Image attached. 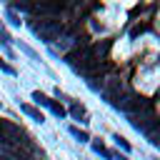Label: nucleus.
I'll return each mask as SVG.
<instances>
[{
    "label": "nucleus",
    "mask_w": 160,
    "mask_h": 160,
    "mask_svg": "<svg viewBox=\"0 0 160 160\" xmlns=\"http://www.w3.org/2000/svg\"><path fill=\"white\" fill-rule=\"evenodd\" d=\"M130 122H132V128H135V130L145 132V135L150 138V142H152V145H158V142H160V140H158V118H155L152 105H148L145 110H140V112L130 115Z\"/></svg>",
    "instance_id": "1"
},
{
    "label": "nucleus",
    "mask_w": 160,
    "mask_h": 160,
    "mask_svg": "<svg viewBox=\"0 0 160 160\" xmlns=\"http://www.w3.org/2000/svg\"><path fill=\"white\" fill-rule=\"evenodd\" d=\"M48 108H50V110H52V112H55L58 118H62V115H65V108H62V105H60L58 100H50V105H48Z\"/></svg>",
    "instance_id": "9"
},
{
    "label": "nucleus",
    "mask_w": 160,
    "mask_h": 160,
    "mask_svg": "<svg viewBox=\"0 0 160 160\" xmlns=\"http://www.w3.org/2000/svg\"><path fill=\"white\" fill-rule=\"evenodd\" d=\"M92 150H95V152H100L102 158H112V152H110V150H108L102 142H92Z\"/></svg>",
    "instance_id": "10"
},
{
    "label": "nucleus",
    "mask_w": 160,
    "mask_h": 160,
    "mask_svg": "<svg viewBox=\"0 0 160 160\" xmlns=\"http://www.w3.org/2000/svg\"><path fill=\"white\" fill-rule=\"evenodd\" d=\"M98 90L102 92L105 100L115 102V100L125 92V82H122V78H118V75H108V78H102V82L98 85Z\"/></svg>",
    "instance_id": "4"
},
{
    "label": "nucleus",
    "mask_w": 160,
    "mask_h": 160,
    "mask_svg": "<svg viewBox=\"0 0 160 160\" xmlns=\"http://www.w3.org/2000/svg\"><path fill=\"white\" fill-rule=\"evenodd\" d=\"M30 30H32L40 40H45V42H55L58 38H62V35H65L62 22H58V20H48V18L30 20Z\"/></svg>",
    "instance_id": "2"
},
{
    "label": "nucleus",
    "mask_w": 160,
    "mask_h": 160,
    "mask_svg": "<svg viewBox=\"0 0 160 160\" xmlns=\"http://www.w3.org/2000/svg\"><path fill=\"white\" fill-rule=\"evenodd\" d=\"M115 160H128V155H112Z\"/></svg>",
    "instance_id": "14"
},
{
    "label": "nucleus",
    "mask_w": 160,
    "mask_h": 160,
    "mask_svg": "<svg viewBox=\"0 0 160 160\" xmlns=\"http://www.w3.org/2000/svg\"><path fill=\"white\" fill-rule=\"evenodd\" d=\"M118 110H122V112H128V115H135V112H140V110H145L150 102L142 98V95H138V92H122L115 102H112Z\"/></svg>",
    "instance_id": "3"
},
{
    "label": "nucleus",
    "mask_w": 160,
    "mask_h": 160,
    "mask_svg": "<svg viewBox=\"0 0 160 160\" xmlns=\"http://www.w3.org/2000/svg\"><path fill=\"white\" fill-rule=\"evenodd\" d=\"M0 42H2V45H8V42H10V35H8V30H5L2 25H0Z\"/></svg>",
    "instance_id": "13"
},
{
    "label": "nucleus",
    "mask_w": 160,
    "mask_h": 160,
    "mask_svg": "<svg viewBox=\"0 0 160 160\" xmlns=\"http://www.w3.org/2000/svg\"><path fill=\"white\" fill-rule=\"evenodd\" d=\"M70 115H72L75 120H80V122H88V110H85L82 105H78V102L70 105Z\"/></svg>",
    "instance_id": "6"
},
{
    "label": "nucleus",
    "mask_w": 160,
    "mask_h": 160,
    "mask_svg": "<svg viewBox=\"0 0 160 160\" xmlns=\"http://www.w3.org/2000/svg\"><path fill=\"white\" fill-rule=\"evenodd\" d=\"M70 135H75V138H78L80 142L90 140V138H88V132H85V130H80V128H75V125H70Z\"/></svg>",
    "instance_id": "8"
},
{
    "label": "nucleus",
    "mask_w": 160,
    "mask_h": 160,
    "mask_svg": "<svg viewBox=\"0 0 160 160\" xmlns=\"http://www.w3.org/2000/svg\"><path fill=\"white\" fill-rule=\"evenodd\" d=\"M115 142H118V145H120V148H122V150H130V142H128V140H125V138H122V135H120V132H118V135H115Z\"/></svg>",
    "instance_id": "11"
},
{
    "label": "nucleus",
    "mask_w": 160,
    "mask_h": 160,
    "mask_svg": "<svg viewBox=\"0 0 160 160\" xmlns=\"http://www.w3.org/2000/svg\"><path fill=\"white\" fill-rule=\"evenodd\" d=\"M32 100H35L38 105H45V108L50 105V98H48L45 92H40V90H35V92H32Z\"/></svg>",
    "instance_id": "7"
},
{
    "label": "nucleus",
    "mask_w": 160,
    "mask_h": 160,
    "mask_svg": "<svg viewBox=\"0 0 160 160\" xmlns=\"http://www.w3.org/2000/svg\"><path fill=\"white\" fill-rule=\"evenodd\" d=\"M0 160H10V158H5V155H0Z\"/></svg>",
    "instance_id": "15"
},
{
    "label": "nucleus",
    "mask_w": 160,
    "mask_h": 160,
    "mask_svg": "<svg viewBox=\"0 0 160 160\" xmlns=\"http://www.w3.org/2000/svg\"><path fill=\"white\" fill-rule=\"evenodd\" d=\"M20 110H22V112H25L28 118H32V120H38V122H42V120H45V118H42V112H40L38 108H32V105H28V102H22V105H20Z\"/></svg>",
    "instance_id": "5"
},
{
    "label": "nucleus",
    "mask_w": 160,
    "mask_h": 160,
    "mask_svg": "<svg viewBox=\"0 0 160 160\" xmlns=\"http://www.w3.org/2000/svg\"><path fill=\"white\" fill-rule=\"evenodd\" d=\"M0 70H2V72H8V75H15V68H12V65H8L2 58H0Z\"/></svg>",
    "instance_id": "12"
}]
</instances>
